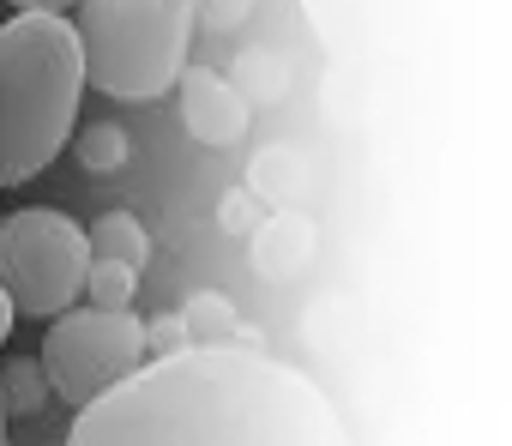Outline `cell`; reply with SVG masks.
I'll return each mask as SVG.
<instances>
[{"mask_svg": "<svg viewBox=\"0 0 512 446\" xmlns=\"http://www.w3.org/2000/svg\"><path fill=\"white\" fill-rule=\"evenodd\" d=\"M67 446H350L332 392L247 344H181L79 404Z\"/></svg>", "mask_w": 512, "mask_h": 446, "instance_id": "1", "label": "cell"}, {"mask_svg": "<svg viewBox=\"0 0 512 446\" xmlns=\"http://www.w3.org/2000/svg\"><path fill=\"white\" fill-rule=\"evenodd\" d=\"M85 97L67 13H13L0 25V187L37 181L73 139Z\"/></svg>", "mask_w": 512, "mask_h": 446, "instance_id": "2", "label": "cell"}, {"mask_svg": "<svg viewBox=\"0 0 512 446\" xmlns=\"http://www.w3.org/2000/svg\"><path fill=\"white\" fill-rule=\"evenodd\" d=\"M85 85L115 103L175 91L193 49V0H73Z\"/></svg>", "mask_w": 512, "mask_h": 446, "instance_id": "3", "label": "cell"}, {"mask_svg": "<svg viewBox=\"0 0 512 446\" xmlns=\"http://www.w3.org/2000/svg\"><path fill=\"white\" fill-rule=\"evenodd\" d=\"M85 266H91L85 223H73L67 211L31 205L0 217V290L13 296V314L55 320L61 308L79 302Z\"/></svg>", "mask_w": 512, "mask_h": 446, "instance_id": "4", "label": "cell"}, {"mask_svg": "<svg viewBox=\"0 0 512 446\" xmlns=\"http://www.w3.org/2000/svg\"><path fill=\"white\" fill-rule=\"evenodd\" d=\"M43 374L49 392L61 404H91L97 392H109L115 380H127L145 362V320L133 308H97V302H73L49 320L43 332Z\"/></svg>", "mask_w": 512, "mask_h": 446, "instance_id": "5", "label": "cell"}, {"mask_svg": "<svg viewBox=\"0 0 512 446\" xmlns=\"http://www.w3.org/2000/svg\"><path fill=\"white\" fill-rule=\"evenodd\" d=\"M181 127L199 145H235L247 133V97L217 73V67H181Z\"/></svg>", "mask_w": 512, "mask_h": 446, "instance_id": "6", "label": "cell"}, {"mask_svg": "<svg viewBox=\"0 0 512 446\" xmlns=\"http://www.w3.org/2000/svg\"><path fill=\"white\" fill-rule=\"evenodd\" d=\"M253 272L266 284H290L314 266V223L296 211H278L272 223H253Z\"/></svg>", "mask_w": 512, "mask_h": 446, "instance_id": "7", "label": "cell"}, {"mask_svg": "<svg viewBox=\"0 0 512 446\" xmlns=\"http://www.w3.org/2000/svg\"><path fill=\"white\" fill-rule=\"evenodd\" d=\"M85 248H91V260H121L133 272H145V260H151V236L133 211H103L85 230Z\"/></svg>", "mask_w": 512, "mask_h": 446, "instance_id": "8", "label": "cell"}, {"mask_svg": "<svg viewBox=\"0 0 512 446\" xmlns=\"http://www.w3.org/2000/svg\"><path fill=\"white\" fill-rule=\"evenodd\" d=\"M67 145H73V157H79L85 175H121V169L133 163V139H127L121 121H91V127H79Z\"/></svg>", "mask_w": 512, "mask_h": 446, "instance_id": "9", "label": "cell"}, {"mask_svg": "<svg viewBox=\"0 0 512 446\" xmlns=\"http://www.w3.org/2000/svg\"><path fill=\"white\" fill-rule=\"evenodd\" d=\"M229 85H235L247 103H278V97L290 91V61H284L278 49H241Z\"/></svg>", "mask_w": 512, "mask_h": 446, "instance_id": "10", "label": "cell"}, {"mask_svg": "<svg viewBox=\"0 0 512 446\" xmlns=\"http://www.w3.org/2000/svg\"><path fill=\"white\" fill-rule=\"evenodd\" d=\"M49 374L37 356H13V362H0V410L7 416H43L49 404Z\"/></svg>", "mask_w": 512, "mask_h": 446, "instance_id": "11", "label": "cell"}, {"mask_svg": "<svg viewBox=\"0 0 512 446\" xmlns=\"http://www.w3.org/2000/svg\"><path fill=\"white\" fill-rule=\"evenodd\" d=\"M181 326H187V344H229L235 332V302L217 296V290H199L181 302Z\"/></svg>", "mask_w": 512, "mask_h": 446, "instance_id": "12", "label": "cell"}, {"mask_svg": "<svg viewBox=\"0 0 512 446\" xmlns=\"http://www.w3.org/2000/svg\"><path fill=\"white\" fill-rule=\"evenodd\" d=\"M133 296H139V272H133V266H121V260H91V266H85V290H79V302H97V308H133Z\"/></svg>", "mask_w": 512, "mask_h": 446, "instance_id": "13", "label": "cell"}, {"mask_svg": "<svg viewBox=\"0 0 512 446\" xmlns=\"http://www.w3.org/2000/svg\"><path fill=\"white\" fill-rule=\"evenodd\" d=\"M253 187L260 193H278V199H302L314 187V175H302V157L296 151H260V163H253Z\"/></svg>", "mask_w": 512, "mask_h": 446, "instance_id": "14", "label": "cell"}, {"mask_svg": "<svg viewBox=\"0 0 512 446\" xmlns=\"http://www.w3.org/2000/svg\"><path fill=\"white\" fill-rule=\"evenodd\" d=\"M253 223H260V199H253L247 187H235V193L217 199V230H223V236H247Z\"/></svg>", "mask_w": 512, "mask_h": 446, "instance_id": "15", "label": "cell"}, {"mask_svg": "<svg viewBox=\"0 0 512 446\" xmlns=\"http://www.w3.org/2000/svg\"><path fill=\"white\" fill-rule=\"evenodd\" d=\"M253 0H193V25H211V31H229L247 19Z\"/></svg>", "mask_w": 512, "mask_h": 446, "instance_id": "16", "label": "cell"}, {"mask_svg": "<svg viewBox=\"0 0 512 446\" xmlns=\"http://www.w3.org/2000/svg\"><path fill=\"white\" fill-rule=\"evenodd\" d=\"M181 344H187L181 314H163V320H151V326H145V356H169V350H181Z\"/></svg>", "mask_w": 512, "mask_h": 446, "instance_id": "17", "label": "cell"}, {"mask_svg": "<svg viewBox=\"0 0 512 446\" xmlns=\"http://www.w3.org/2000/svg\"><path fill=\"white\" fill-rule=\"evenodd\" d=\"M7 7H13V13H67L73 0H7Z\"/></svg>", "mask_w": 512, "mask_h": 446, "instance_id": "18", "label": "cell"}, {"mask_svg": "<svg viewBox=\"0 0 512 446\" xmlns=\"http://www.w3.org/2000/svg\"><path fill=\"white\" fill-rule=\"evenodd\" d=\"M13 326H19V314H13V296H7V290H0V344H7V338H13Z\"/></svg>", "mask_w": 512, "mask_h": 446, "instance_id": "19", "label": "cell"}, {"mask_svg": "<svg viewBox=\"0 0 512 446\" xmlns=\"http://www.w3.org/2000/svg\"><path fill=\"white\" fill-rule=\"evenodd\" d=\"M0 446H7V410H0Z\"/></svg>", "mask_w": 512, "mask_h": 446, "instance_id": "20", "label": "cell"}, {"mask_svg": "<svg viewBox=\"0 0 512 446\" xmlns=\"http://www.w3.org/2000/svg\"><path fill=\"white\" fill-rule=\"evenodd\" d=\"M0 217H7V211H0Z\"/></svg>", "mask_w": 512, "mask_h": 446, "instance_id": "21", "label": "cell"}]
</instances>
